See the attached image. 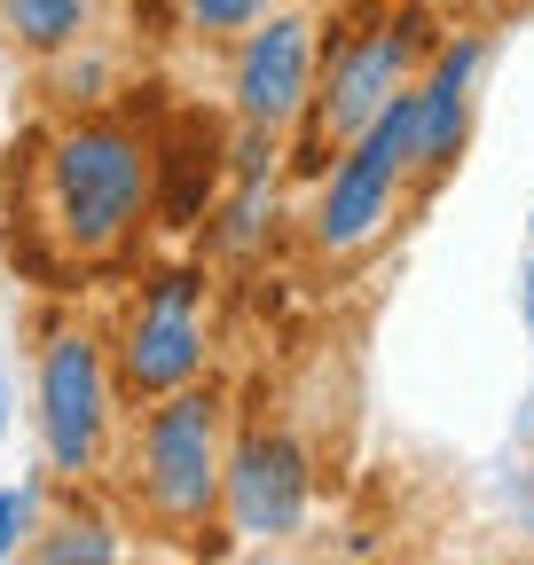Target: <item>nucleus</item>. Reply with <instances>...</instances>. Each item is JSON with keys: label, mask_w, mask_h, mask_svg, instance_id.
I'll use <instances>...</instances> for the list:
<instances>
[{"label": "nucleus", "mask_w": 534, "mask_h": 565, "mask_svg": "<svg viewBox=\"0 0 534 565\" xmlns=\"http://www.w3.org/2000/svg\"><path fill=\"white\" fill-rule=\"evenodd\" d=\"M221 479H228V401L213 385H173L142 408L126 440V487L165 534H196L221 511Z\"/></svg>", "instance_id": "2"}, {"label": "nucleus", "mask_w": 534, "mask_h": 565, "mask_svg": "<svg viewBox=\"0 0 534 565\" xmlns=\"http://www.w3.org/2000/svg\"><path fill=\"white\" fill-rule=\"evenodd\" d=\"M95 9L103 0H0V40L32 63H55L95 32Z\"/></svg>", "instance_id": "10"}, {"label": "nucleus", "mask_w": 534, "mask_h": 565, "mask_svg": "<svg viewBox=\"0 0 534 565\" xmlns=\"http://www.w3.org/2000/svg\"><path fill=\"white\" fill-rule=\"evenodd\" d=\"M425 24L417 17H400V24H377L362 40H346L339 55H330V79H322V103H314V134L330 141V150H346V141L409 87V71H417V40Z\"/></svg>", "instance_id": "7"}, {"label": "nucleus", "mask_w": 534, "mask_h": 565, "mask_svg": "<svg viewBox=\"0 0 534 565\" xmlns=\"http://www.w3.org/2000/svg\"><path fill=\"white\" fill-rule=\"evenodd\" d=\"M150 196H158V158L126 118H79L40 158V228L72 259L118 252L150 221Z\"/></svg>", "instance_id": "1"}, {"label": "nucleus", "mask_w": 534, "mask_h": 565, "mask_svg": "<svg viewBox=\"0 0 534 565\" xmlns=\"http://www.w3.org/2000/svg\"><path fill=\"white\" fill-rule=\"evenodd\" d=\"M307 494H314V463H307V448L284 433V424H252V433L228 448L221 503H228L236 534H252V542L299 534L307 526Z\"/></svg>", "instance_id": "6"}, {"label": "nucleus", "mask_w": 534, "mask_h": 565, "mask_svg": "<svg viewBox=\"0 0 534 565\" xmlns=\"http://www.w3.org/2000/svg\"><path fill=\"white\" fill-rule=\"evenodd\" d=\"M307 79H314V24L307 17H259L236 47V118L252 134H284L307 110Z\"/></svg>", "instance_id": "8"}, {"label": "nucleus", "mask_w": 534, "mask_h": 565, "mask_svg": "<svg viewBox=\"0 0 534 565\" xmlns=\"http://www.w3.org/2000/svg\"><path fill=\"white\" fill-rule=\"evenodd\" d=\"M32 526H40V479L0 487V557H17L32 542Z\"/></svg>", "instance_id": "13"}, {"label": "nucleus", "mask_w": 534, "mask_h": 565, "mask_svg": "<svg viewBox=\"0 0 534 565\" xmlns=\"http://www.w3.org/2000/svg\"><path fill=\"white\" fill-rule=\"evenodd\" d=\"M526 322H534V291H526Z\"/></svg>", "instance_id": "15"}, {"label": "nucleus", "mask_w": 534, "mask_h": 565, "mask_svg": "<svg viewBox=\"0 0 534 565\" xmlns=\"http://www.w3.org/2000/svg\"><path fill=\"white\" fill-rule=\"evenodd\" d=\"M173 9L196 40H244L259 17H276V0H173Z\"/></svg>", "instance_id": "12"}, {"label": "nucleus", "mask_w": 534, "mask_h": 565, "mask_svg": "<svg viewBox=\"0 0 534 565\" xmlns=\"http://www.w3.org/2000/svg\"><path fill=\"white\" fill-rule=\"evenodd\" d=\"M110 377L134 401H158L189 377H205V275L165 267L142 299H134L118 353H110Z\"/></svg>", "instance_id": "5"}, {"label": "nucleus", "mask_w": 534, "mask_h": 565, "mask_svg": "<svg viewBox=\"0 0 534 565\" xmlns=\"http://www.w3.org/2000/svg\"><path fill=\"white\" fill-rule=\"evenodd\" d=\"M110 408H118V377L95 330L63 322L40 345L32 370V424H40V456L55 479H87L110 448Z\"/></svg>", "instance_id": "3"}, {"label": "nucleus", "mask_w": 534, "mask_h": 565, "mask_svg": "<svg viewBox=\"0 0 534 565\" xmlns=\"http://www.w3.org/2000/svg\"><path fill=\"white\" fill-rule=\"evenodd\" d=\"M0 440H9V385H0Z\"/></svg>", "instance_id": "14"}, {"label": "nucleus", "mask_w": 534, "mask_h": 565, "mask_svg": "<svg viewBox=\"0 0 534 565\" xmlns=\"http://www.w3.org/2000/svg\"><path fill=\"white\" fill-rule=\"evenodd\" d=\"M24 557H40V565H110L118 534L103 519H47V526H32Z\"/></svg>", "instance_id": "11"}, {"label": "nucleus", "mask_w": 534, "mask_h": 565, "mask_svg": "<svg viewBox=\"0 0 534 565\" xmlns=\"http://www.w3.org/2000/svg\"><path fill=\"white\" fill-rule=\"evenodd\" d=\"M417 173V87H400L346 150H339V166H330V181H322V196H314V244L322 252H354V244H370L385 221H393V196H400V181Z\"/></svg>", "instance_id": "4"}, {"label": "nucleus", "mask_w": 534, "mask_h": 565, "mask_svg": "<svg viewBox=\"0 0 534 565\" xmlns=\"http://www.w3.org/2000/svg\"><path fill=\"white\" fill-rule=\"evenodd\" d=\"M480 55L488 40L480 32H463L456 47L432 55V71L417 79V173L440 181L463 150V118H472V79H480Z\"/></svg>", "instance_id": "9"}]
</instances>
